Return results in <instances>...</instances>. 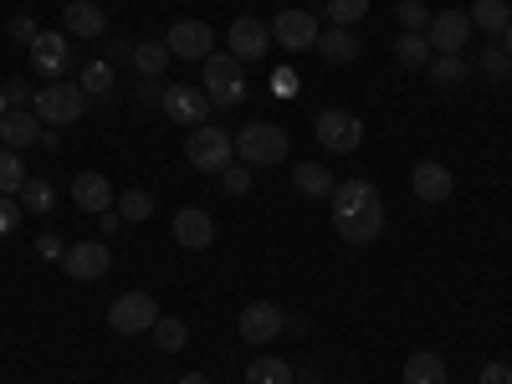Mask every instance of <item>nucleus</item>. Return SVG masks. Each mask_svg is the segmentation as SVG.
Returning <instances> with one entry per match:
<instances>
[{
	"label": "nucleus",
	"mask_w": 512,
	"mask_h": 384,
	"mask_svg": "<svg viewBox=\"0 0 512 384\" xmlns=\"http://www.w3.org/2000/svg\"><path fill=\"white\" fill-rule=\"evenodd\" d=\"M364 205H379V190L369 180H338L333 190V216H349V210H364Z\"/></svg>",
	"instance_id": "25"
},
{
	"label": "nucleus",
	"mask_w": 512,
	"mask_h": 384,
	"mask_svg": "<svg viewBox=\"0 0 512 384\" xmlns=\"http://www.w3.org/2000/svg\"><path fill=\"white\" fill-rule=\"evenodd\" d=\"M159 98H164L159 77H144V82H139V93H134V103H144V108H159Z\"/></svg>",
	"instance_id": "44"
},
{
	"label": "nucleus",
	"mask_w": 512,
	"mask_h": 384,
	"mask_svg": "<svg viewBox=\"0 0 512 384\" xmlns=\"http://www.w3.org/2000/svg\"><path fill=\"white\" fill-rule=\"evenodd\" d=\"M26 180H31V175H26V164H21V149L0 144V195H21Z\"/></svg>",
	"instance_id": "28"
},
{
	"label": "nucleus",
	"mask_w": 512,
	"mask_h": 384,
	"mask_svg": "<svg viewBox=\"0 0 512 384\" xmlns=\"http://www.w3.org/2000/svg\"><path fill=\"white\" fill-rule=\"evenodd\" d=\"M292 379H297V369L287 359H251V369H246V384H292Z\"/></svg>",
	"instance_id": "29"
},
{
	"label": "nucleus",
	"mask_w": 512,
	"mask_h": 384,
	"mask_svg": "<svg viewBox=\"0 0 512 384\" xmlns=\"http://www.w3.org/2000/svg\"><path fill=\"white\" fill-rule=\"evenodd\" d=\"M175 241L185 251H205L210 241H216V221H210L200 205H185V210H175Z\"/></svg>",
	"instance_id": "18"
},
{
	"label": "nucleus",
	"mask_w": 512,
	"mask_h": 384,
	"mask_svg": "<svg viewBox=\"0 0 512 384\" xmlns=\"http://www.w3.org/2000/svg\"><path fill=\"white\" fill-rule=\"evenodd\" d=\"M431 41H425V31H400L395 36V62L400 67H410V72H425V67H431Z\"/></svg>",
	"instance_id": "24"
},
{
	"label": "nucleus",
	"mask_w": 512,
	"mask_h": 384,
	"mask_svg": "<svg viewBox=\"0 0 512 384\" xmlns=\"http://www.w3.org/2000/svg\"><path fill=\"white\" fill-rule=\"evenodd\" d=\"M236 159L246 164V169H272V164H282L287 159V134L277 123H246L241 134H236Z\"/></svg>",
	"instance_id": "3"
},
{
	"label": "nucleus",
	"mask_w": 512,
	"mask_h": 384,
	"mask_svg": "<svg viewBox=\"0 0 512 384\" xmlns=\"http://www.w3.org/2000/svg\"><path fill=\"white\" fill-rule=\"evenodd\" d=\"M62 267H67V277H72V282H98V277H108L113 256H108V246H103V241H77V246H67Z\"/></svg>",
	"instance_id": "13"
},
{
	"label": "nucleus",
	"mask_w": 512,
	"mask_h": 384,
	"mask_svg": "<svg viewBox=\"0 0 512 384\" xmlns=\"http://www.w3.org/2000/svg\"><path fill=\"white\" fill-rule=\"evenodd\" d=\"M313 134H318V149L323 154H354L364 144V123L349 108H323L318 123H313Z\"/></svg>",
	"instance_id": "5"
},
{
	"label": "nucleus",
	"mask_w": 512,
	"mask_h": 384,
	"mask_svg": "<svg viewBox=\"0 0 512 384\" xmlns=\"http://www.w3.org/2000/svg\"><path fill=\"white\" fill-rule=\"evenodd\" d=\"M180 384H210V379H205V374H195V369H190V374H180Z\"/></svg>",
	"instance_id": "46"
},
{
	"label": "nucleus",
	"mask_w": 512,
	"mask_h": 384,
	"mask_svg": "<svg viewBox=\"0 0 512 384\" xmlns=\"http://www.w3.org/2000/svg\"><path fill=\"white\" fill-rule=\"evenodd\" d=\"M185 159L200 169V175H226V169L236 164V139L226 134V128H216V123H200V128H190V139H185Z\"/></svg>",
	"instance_id": "1"
},
{
	"label": "nucleus",
	"mask_w": 512,
	"mask_h": 384,
	"mask_svg": "<svg viewBox=\"0 0 512 384\" xmlns=\"http://www.w3.org/2000/svg\"><path fill=\"white\" fill-rule=\"evenodd\" d=\"M36 256H41V262H62V256H67V246L47 231V236H36Z\"/></svg>",
	"instance_id": "42"
},
{
	"label": "nucleus",
	"mask_w": 512,
	"mask_h": 384,
	"mask_svg": "<svg viewBox=\"0 0 512 384\" xmlns=\"http://www.w3.org/2000/svg\"><path fill=\"white\" fill-rule=\"evenodd\" d=\"M221 185H226V195H246V190H251V169L236 159V164L226 169V175H221Z\"/></svg>",
	"instance_id": "40"
},
{
	"label": "nucleus",
	"mask_w": 512,
	"mask_h": 384,
	"mask_svg": "<svg viewBox=\"0 0 512 384\" xmlns=\"http://www.w3.org/2000/svg\"><path fill=\"white\" fill-rule=\"evenodd\" d=\"M72 200H77V210H88V216H103V210H113V185L103 180V175H77L72 180Z\"/></svg>",
	"instance_id": "21"
},
{
	"label": "nucleus",
	"mask_w": 512,
	"mask_h": 384,
	"mask_svg": "<svg viewBox=\"0 0 512 384\" xmlns=\"http://www.w3.org/2000/svg\"><path fill=\"white\" fill-rule=\"evenodd\" d=\"M410 190L420 195V200H431V205H441V200H451V190H456V175L441 164V159H420L415 169H410Z\"/></svg>",
	"instance_id": "14"
},
{
	"label": "nucleus",
	"mask_w": 512,
	"mask_h": 384,
	"mask_svg": "<svg viewBox=\"0 0 512 384\" xmlns=\"http://www.w3.org/2000/svg\"><path fill=\"white\" fill-rule=\"evenodd\" d=\"M205 98L216 103V108H236L246 103V62H236L231 52H210L205 57Z\"/></svg>",
	"instance_id": "2"
},
{
	"label": "nucleus",
	"mask_w": 512,
	"mask_h": 384,
	"mask_svg": "<svg viewBox=\"0 0 512 384\" xmlns=\"http://www.w3.org/2000/svg\"><path fill=\"white\" fill-rule=\"evenodd\" d=\"M41 31H36V21L31 16H11V41H21V47H31Z\"/></svg>",
	"instance_id": "43"
},
{
	"label": "nucleus",
	"mask_w": 512,
	"mask_h": 384,
	"mask_svg": "<svg viewBox=\"0 0 512 384\" xmlns=\"http://www.w3.org/2000/svg\"><path fill=\"white\" fill-rule=\"evenodd\" d=\"M482 72L492 82H512V52L502 47V41H487V47H482Z\"/></svg>",
	"instance_id": "35"
},
{
	"label": "nucleus",
	"mask_w": 512,
	"mask_h": 384,
	"mask_svg": "<svg viewBox=\"0 0 512 384\" xmlns=\"http://www.w3.org/2000/svg\"><path fill=\"white\" fill-rule=\"evenodd\" d=\"M118 216H123V226L149 221V216H154V195H149V190H123V195H118Z\"/></svg>",
	"instance_id": "33"
},
{
	"label": "nucleus",
	"mask_w": 512,
	"mask_h": 384,
	"mask_svg": "<svg viewBox=\"0 0 512 384\" xmlns=\"http://www.w3.org/2000/svg\"><path fill=\"white\" fill-rule=\"evenodd\" d=\"M472 31H487L492 41L507 31V21H512V11H507V0H472Z\"/></svg>",
	"instance_id": "26"
},
{
	"label": "nucleus",
	"mask_w": 512,
	"mask_h": 384,
	"mask_svg": "<svg viewBox=\"0 0 512 384\" xmlns=\"http://www.w3.org/2000/svg\"><path fill=\"white\" fill-rule=\"evenodd\" d=\"M477 384H512V364H502V359H492V364H482V374H477Z\"/></svg>",
	"instance_id": "41"
},
{
	"label": "nucleus",
	"mask_w": 512,
	"mask_h": 384,
	"mask_svg": "<svg viewBox=\"0 0 512 384\" xmlns=\"http://www.w3.org/2000/svg\"><path fill=\"white\" fill-rule=\"evenodd\" d=\"M159 108H164V118H175V123H185V128H200V123H210V113H216V103L205 98V88H190V82L164 88Z\"/></svg>",
	"instance_id": "7"
},
{
	"label": "nucleus",
	"mask_w": 512,
	"mask_h": 384,
	"mask_svg": "<svg viewBox=\"0 0 512 384\" xmlns=\"http://www.w3.org/2000/svg\"><path fill=\"white\" fill-rule=\"evenodd\" d=\"M31 113L47 123V128H67V123H77L82 113H88V93L77 88V82H47V88H36V103H31Z\"/></svg>",
	"instance_id": "4"
},
{
	"label": "nucleus",
	"mask_w": 512,
	"mask_h": 384,
	"mask_svg": "<svg viewBox=\"0 0 512 384\" xmlns=\"http://www.w3.org/2000/svg\"><path fill=\"white\" fill-rule=\"evenodd\" d=\"M313 52H323L328 62H359L364 41H359V31H349V26H333V31H318V47H313Z\"/></svg>",
	"instance_id": "22"
},
{
	"label": "nucleus",
	"mask_w": 512,
	"mask_h": 384,
	"mask_svg": "<svg viewBox=\"0 0 512 384\" xmlns=\"http://www.w3.org/2000/svg\"><path fill=\"white\" fill-rule=\"evenodd\" d=\"M98 226H103V236H113V231L123 226V216H118V210H103V216H98Z\"/></svg>",
	"instance_id": "45"
},
{
	"label": "nucleus",
	"mask_w": 512,
	"mask_h": 384,
	"mask_svg": "<svg viewBox=\"0 0 512 384\" xmlns=\"http://www.w3.org/2000/svg\"><path fill=\"white\" fill-rule=\"evenodd\" d=\"M149 333H154V344H159L164 354H180V349L190 344V328H185V318H164V313H159V323H154Z\"/></svg>",
	"instance_id": "30"
},
{
	"label": "nucleus",
	"mask_w": 512,
	"mask_h": 384,
	"mask_svg": "<svg viewBox=\"0 0 512 384\" xmlns=\"http://www.w3.org/2000/svg\"><path fill=\"white\" fill-rule=\"evenodd\" d=\"M16 200H21L26 216H52V205H57V195H52V185H47V180H26Z\"/></svg>",
	"instance_id": "31"
},
{
	"label": "nucleus",
	"mask_w": 512,
	"mask_h": 384,
	"mask_svg": "<svg viewBox=\"0 0 512 384\" xmlns=\"http://www.w3.org/2000/svg\"><path fill=\"white\" fill-rule=\"evenodd\" d=\"M0 98H6V108H31L36 103V88H31L26 77H11L6 88H0Z\"/></svg>",
	"instance_id": "37"
},
{
	"label": "nucleus",
	"mask_w": 512,
	"mask_h": 384,
	"mask_svg": "<svg viewBox=\"0 0 512 384\" xmlns=\"http://www.w3.org/2000/svg\"><path fill=\"white\" fill-rule=\"evenodd\" d=\"M272 47V26L267 21H256V16H236L231 31H226V52L236 62H262Z\"/></svg>",
	"instance_id": "9"
},
{
	"label": "nucleus",
	"mask_w": 512,
	"mask_h": 384,
	"mask_svg": "<svg viewBox=\"0 0 512 384\" xmlns=\"http://www.w3.org/2000/svg\"><path fill=\"white\" fill-rule=\"evenodd\" d=\"M323 16L333 26H359L369 16V0H323Z\"/></svg>",
	"instance_id": "34"
},
{
	"label": "nucleus",
	"mask_w": 512,
	"mask_h": 384,
	"mask_svg": "<svg viewBox=\"0 0 512 384\" xmlns=\"http://www.w3.org/2000/svg\"><path fill=\"white\" fill-rule=\"evenodd\" d=\"M6 113H11V108H6V98H0V118H6Z\"/></svg>",
	"instance_id": "48"
},
{
	"label": "nucleus",
	"mask_w": 512,
	"mask_h": 384,
	"mask_svg": "<svg viewBox=\"0 0 512 384\" xmlns=\"http://www.w3.org/2000/svg\"><path fill=\"white\" fill-rule=\"evenodd\" d=\"M267 26H272V41H277V47H287V52H313L318 47V31H323L313 11H282Z\"/></svg>",
	"instance_id": "10"
},
{
	"label": "nucleus",
	"mask_w": 512,
	"mask_h": 384,
	"mask_svg": "<svg viewBox=\"0 0 512 384\" xmlns=\"http://www.w3.org/2000/svg\"><path fill=\"white\" fill-rule=\"evenodd\" d=\"M425 77H431L436 88H461V82L472 77V72H466V62H461V57H431V67H425Z\"/></svg>",
	"instance_id": "32"
},
{
	"label": "nucleus",
	"mask_w": 512,
	"mask_h": 384,
	"mask_svg": "<svg viewBox=\"0 0 512 384\" xmlns=\"http://www.w3.org/2000/svg\"><path fill=\"white\" fill-rule=\"evenodd\" d=\"M134 67H139V77H164L169 47L164 41H134Z\"/></svg>",
	"instance_id": "27"
},
{
	"label": "nucleus",
	"mask_w": 512,
	"mask_h": 384,
	"mask_svg": "<svg viewBox=\"0 0 512 384\" xmlns=\"http://www.w3.org/2000/svg\"><path fill=\"white\" fill-rule=\"evenodd\" d=\"M497 41H502V47H507V52H512V21H507V31H502V36H497Z\"/></svg>",
	"instance_id": "47"
},
{
	"label": "nucleus",
	"mask_w": 512,
	"mask_h": 384,
	"mask_svg": "<svg viewBox=\"0 0 512 384\" xmlns=\"http://www.w3.org/2000/svg\"><path fill=\"white\" fill-rule=\"evenodd\" d=\"M466 36H472V16L466 11H441V16H431V26H425V41H431L436 57H461Z\"/></svg>",
	"instance_id": "11"
},
{
	"label": "nucleus",
	"mask_w": 512,
	"mask_h": 384,
	"mask_svg": "<svg viewBox=\"0 0 512 384\" xmlns=\"http://www.w3.org/2000/svg\"><path fill=\"white\" fill-rule=\"evenodd\" d=\"M164 47H169V57L205 62L210 52H216V26H205V21H175V26L164 31Z\"/></svg>",
	"instance_id": "8"
},
{
	"label": "nucleus",
	"mask_w": 512,
	"mask_h": 384,
	"mask_svg": "<svg viewBox=\"0 0 512 384\" xmlns=\"http://www.w3.org/2000/svg\"><path fill=\"white\" fill-rule=\"evenodd\" d=\"M62 26H67V36H82V41L108 36V16H103V6H93V0H67Z\"/></svg>",
	"instance_id": "17"
},
{
	"label": "nucleus",
	"mask_w": 512,
	"mask_h": 384,
	"mask_svg": "<svg viewBox=\"0 0 512 384\" xmlns=\"http://www.w3.org/2000/svg\"><path fill=\"white\" fill-rule=\"evenodd\" d=\"M41 139V118L31 108H11L6 118H0V144L6 149H31Z\"/></svg>",
	"instance_id": "20"
},
{
	"label": "nucleus",
	"mask_w": 512,
	"mask_h": 384,
	"mask_svg": "<svg viewBox=\"0 0 512 384\" xmlns=\"http://www.w3.org/2000/svg\"><path fill=\"white\" fill-rule=\"evenodd\" d=\"M77 88L88 93V98H108V93H113V67H108V62H88V67H82Z\"/></svg>",
	"instance_id": "36"
},
{
	"label": "nucleus",
	"mask_w": 512,
	"mask_h": 384,
	"mask_svg": "<svg viewBox=\"0 0 512 384\" xmlns=\"http://www.w3.org/2000/svg\"><path fill=\"white\" fill-rule=\"evenodd\" d=\"M26 52H31V72H41L47 82H57V77L72 67V41H67L62 31H41Z\"/></svg>",
	"instance_id": "12"
},
{
	"label": "nucleus",
	"mask_w": 512,
	"mask_h": 384,
	"mask_svg": "<svg viewBox=\"0 0 512 384\" xmlns=\"http://www.w3.org/2000/svg\"><path fill=\"white\" fill-rule=\"evenodd\" d=\"M333 231L344 236L349 246L379 241V231H384V200L379 205H364V210H349V216H333Z\"/></svg>",
	"instance_id": "15"
},
{
	"label": "nucleus",
	"mask_w": 512,
	"mask_h": 384,
	"mask_svg": "<svg viewBox=\"0 0 512 384\" xmlns=\"http://www.w3.org/2000/svg\"><path fill=\"white\" fill-rule=\"evenodd\" d=\"M282 328H287V313L277 303H251L241 313V338H246V344H272Z\"/></svg>",
	"instance_id": "16"
},
{
	"label": "nucleus",
	"mask_w": 512,
	"mask_h": 384,
	"mask_svg": "<svg viewBox=\"0 0 512 384\" xmlns=\"http://www.w3.org/2000/svg\"><path fill=\"white\" fill-rule=\"evenodd\" d=\"M395 16H400V26H405V31H425V26H431V11H425L420 0H400Z\"/></svg>",
	"instance_id": "38"
},
{
	"label": "nucleus",
	"mask_w": 512,
	"mask_h": 384,
	"mask_svg": "<svg viewBox=\"0 0 512 384\" xmlns=\"http://www.w3.org/2000/svg\"><path fill=\"white\" fill-rule=\"evenodd\" d=\"M159 323V303L149 292H123L118 303L108 308V328L123 333V338H134V333H149Z\"/></svg>",
	"instance_id": "6"
},
{
	"label": "nucleus",
	"mask_w": 512,
	"mask_h": 384,
	"mask_svg": "<svg viewBox=\"0 0 512 384\" xmlns=\"http://www.w3.org/2000/svg\"><path fill=\"white\" fill-rule=\"evenodd\" d=\"M21 200L16 195H0V236H16V226H21Z\"/></svg>",
	"instance_id": "39"
},
{
	"label": "nucleus",
	"mask_w": 512,
	"mask_h": 384,
	"mask_svg": "<svg viewBox=\"0 0 512 384\" xmlns=\"http://www.w3.org/2000/svg\"><path fill=\"white\" fill-rule=\"evenodd\" d=\"M405 384H451V369H446V359H441V354L420 349V354H410V359H405Z\"/></svg>",
	"instance_id": "23"
},
{
	"label": "nucleus",
	"mask_w": 512,
	"mask_h": 384,
	"mask_svg": "<svg viewBox=\"0 0 512 384\" xmlns=\"http://www.w3.org/2000/svg\"><path fill=\"white\" fill-rule=\"evenodd\" d=\"M292 190H297V195H308V200H333L338 180H333V169H328V164L308 159V164H297V169H292Z\"/></svg>",
	"instance_id": "19"
},
{
	"label": "nucleus",
	"mask_w": 512,
	"mask_h": 384,
	"mask_svg": "<svg viewBox=\"0 0 512 384\" xmlns=\"http://www.w3.org/2000/svg\"><path fill=\"white\" fill-rule=\"evenodd\" d=\"M292 384H303V379H292Z\"/></svg>",
	"instance_id": "49"
}]
</instances>
